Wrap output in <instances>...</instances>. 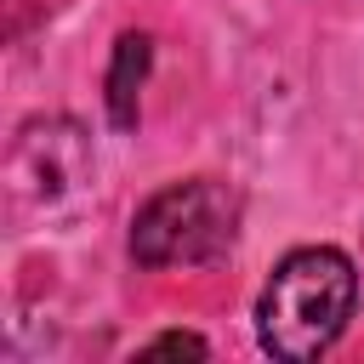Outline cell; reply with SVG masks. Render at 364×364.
<instances>
[{
	"mask_svg": "<svg viewBox=\"0 0 364 364\" xmlns=\"http://www.w3.org/2000/svg\"><path fill=\"white\" fill-rule=\"evenodd\" d=\"M239 233V193L216 176H188L159 188L131 216V256L142 267H199L216 262Z\"/></svg>",
	"mask_w": 364,
	"mask_h": 364,
	"instance_id": "7a4b0ae2",
	"label": "cell"
},
{
	"mask_svg": "<svg viewBox=\"0 0 364 364\" xmlns=\"http://www.w3.org/2000/svg\"><path fill=\"white\" fill-rule=\"evenodd\" d=\"M80 165H85V148H80V131H74V125L46 119V125H23V131H17L11 176H17L28 193H40V199L63 193V188L80 176Z\"/></svg>",
	"mask_w": 364,
	"mask_h": 364,
	"instance_id": "3957f363",
	"label": "cell"
},
{
	"mask_svg": "<svg viewBox=\"0 0 364 364\" xmlns=\"http://www.w3.org/2000/svg\"><path fill=\"white\" fill-rule=\"evenodd\" d=\"M148 63H154V40H148V34H119V40H114V63H108V80H102V102H108L114 131H131V125H136Z\"/></svg>",
	"mask_w": 364,
	"mask_h": 364,
	"instance_id": "277c9868",
	"label": "cell"
},
{
	"mask_svg": "<svg viewBox=\"0 0 364 364\" xmlns=\"http://www.w3.org/2000/svg\"><path fill=\"white\" fill-rule=\"evenodd\" d=\"M142 353H193V358H205V353H210V341H205V336H193V330H165V336H154Z\"/></svg>",
	"mask_w": 364,
	"mask_h": 364,
	"instance_id": "5b68a950",
	"label": "cell"
},
{
	"mask_svg": "<svg viewBox=\"0 0 364 364\" xmlns=\"http://www.w3.org/2000/svg\"><path fill=\"white\" fill-rule=\"evenodd\" d=\"M353 301H358L353 256L336 250V245H301L262 284L256 336H262V347L273 358L307 364V358H318V353L336 347V336L353 318Z\"/></svg>",
	"mask_w": 364,
	"mask_h": 364,
	"instance_id": "6da1fadb",
	"label": "cell"
}]
</instances>
